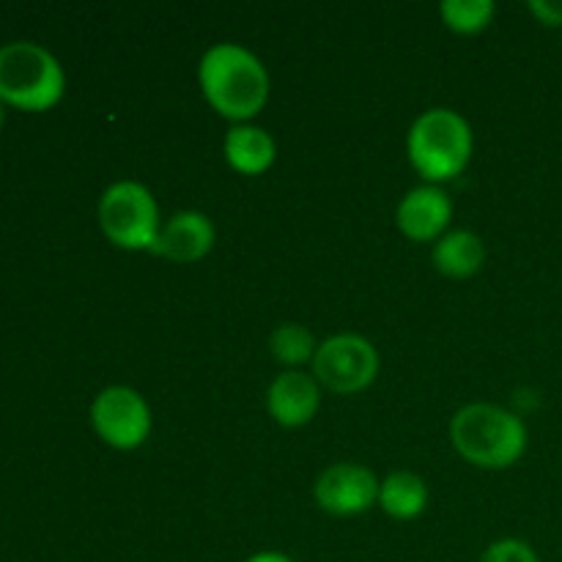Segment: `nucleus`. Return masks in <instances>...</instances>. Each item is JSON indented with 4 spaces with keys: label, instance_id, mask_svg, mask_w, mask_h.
I'll use <instances>...</instances> for the list:
<instances>
[{
    "label": "nucleus",
    "instance_id": "nucleus-7",
    "mask_svg": "<svg viewBox=\"0 0 562 562\" xmlns=\"http://www.w3.org/2000/svg\"><path fill=\"white\" fill-rule=\"evenodd\" d=\"M91 426L110 448L137 450L151 437V406L124 384L104 387L91 404Z\"/></svg>",
    "mask_w": 562,
    "mask_h": 562
},
{
    "label": "nucleus",
    "instance_id": "nucleus-19",
    "mask_svg": "<svg viewBox=\"0 0 562 562\" xmlns=\"http://www.w3.org/2000/svg\"><path fill=\"white\" fill-rule=\"evenodd\" d=\"M245 562H294V560L283 552H258L252 554V558H247Z\"/></svg>",
    "mask_w": 562,
    "mask_h": 562
},
{
    "label": "nucleus",
    "instance_id": "nucleus-2",
    "mask_svg": "<svg viewBox=\"0 0 562 562\" xmlns=\"http://www.w3.org/2000/svg\"><path fill=\"white\" fill-rule=\"evenodd\" d=\"M450 442L481 470H508L525 456L527 426L516 412L494 404H470L450 420Z\"/></svg>",
    "mask_w": 562,
    "mask_h": 562
},
{
    "label": "nucleus",
    "instance_id": "nucleus-6",
    "mask_svg": "<svg viewBox=\"0 0 562 562\" xmlns=\"http://www.w3.org/2000/svg\"><path fill=\"white\" fill-rule=\"evenodd\" d=\"M313 376L335 395H357L379 376V351L368 338L340 333L318 344L313 357Z\"/></svg>",
    "mask_w": 562,
    "mask_h": 562
},
{
    "label": "nucleus",
    "instance_id": "nucleus-9",
    "mask_svg": "<svg viewBox=\"0 0 562 562\" xmlns=\"http://www.w3.org/2000/svg\"><path fill=\"white\" fill-rule=\"evenodd\" d=\"M453 220V201L437 184H423L406 192L395 209V223L401 234L412 241L442 239Z\"/></svg>",
    "mask_w": 562,
    "mask_h": 562
},
{
    "label": "nucleus",
    "instance_id": "nucleus-5",
    "mask_svg": "<svg viewBox=\"0 0 562 562\" xmlns=\"http://www.w3.org/2000/svg\"><path fill=\"white\" fill-rule=\"evenodd\" d=\"M99 228L110 245L130 252H151L162 231L159 206L140 181H115L99 198Z\"/></svg>",
    "mask_w": 562,
    "mask_h": 562
},
{
    "label": "nucleus",
    "instance_id": "nucleus-4",
    "mask_svg": "<svg viewBox=\"0 0 562 562\" xmlns=\"http://www.w3.org/2000/svg\"><path fill=\"white\" fill-rule=\"evenodd\" d=\"M64 91V66L42 44L11 42L0 47V102L20 110H49Z\"/></svg>",
    "mask_w": 562,
    "mask_h": 562
},
{
    "label": "nucleus",
    "instance_id": "nucleus-3",
    "mask_svg": "<svg viewBox=\"0 0 562 562\" xmlns=\"http://www.w3.org/2000/svg\"><path fill=\"white\" fill-rule=\"evenodd\" d=\"M472 137L470 124L464 115L448 108H434L417 115L406 135V154L417 173L426 184H445L450 179H459L472 159Z\"/></svg>",
    "mask_w": 562,
    "mask_h": 562
},
{
    "label": "nucleus",
    "instance_id": "nucleus-20",
    "mask_svg": "<svg viewBox=\"0 0 562 562\" xmlns=\"http://www.w3.org/2000/svg\"><path fill=\"white\" fill-rule=\"evenodd\" d=\"M3 119H5V110H3V102H0V126H3Z\"/></svg>",
    "mask_w": 562,
    "mask_h": 562
},
{
    "label": "nucleus",
    "instance_id": "nucleus-18",
    "mask_svg": "<svg viewBox=\"0 0 562 562\" xmlns=\"http://www.w3.org/2000/svg\"><path fill=\"white\" fill-rule=\"evenodd\" d=\"M527 9L536 14V20L541 25L562 27V0H530Z\"/></svg>",
    "mask_w": 562,
    "mask_h": 562
},
{
    "label": "nucleus",
    "instance_id": "nucleus-15",
    "mask_svg": "<svg viewBox=\"0 0 562 562\" xmlns=\"http://www.w3.org/2000/svg\"><path fill=\"white\" fill-rule=\"evenodd\" d=\"M269 351H272V357L280 366H285L289 371H300V366L313 362L318 344L311 329L302 327V324L285 322L274 327L272 335H269Z\"/></svg>",
    "mask_w": 562,
    "mask_h": 562
},
{
    "label": "nucleus",
    "instance_id": "nucleus-8",
    "mask_svg": "<svg viewBox=\"0 0 562 562\" xmlns=\"http://www.w3.org/2000/svg\"><path fill=\"white\" fill-rule=\"evenodd\" d=\"M379 483L382 481L368 467L340 461V464L327 467L316 477L313 497L324 514L349 519V516H360L379 505Z\"/></svg>",
    "mask_w": 562,
    "mask_h": 562
},
{
    "label": "nucleus",
    "instance_id": "nucleus-13",
    "mask_svg": "<svg viewBox=\"0 0 562 562\" xmlns=\"http://www.w3.org/2000/svg\"><path fill=\"white\" fill-rule=\"evenodd\" d=\"M431 261L445 278H453V280H467V278H475L477 272L483 269L486 263V245L477 234L472 231H450L445 234L442 239H437L431 252Z\"/></svg>",
    "mask_w": 562,
    "mask_h": 562
},
{
    "label": "nucleus",
    "instance_id": "nucleus-17",
    "mask_svg": "<svg viewBox=\"0 0 562 562\" xmlns=\"http://www.w3.org/2000/svg\"><path fill=\"white\" fill-rule=\"evenodd\" d=\"M481 562H541L538 560L536 549L527 541L519 538H503V541H494L492 547L483 552Z\"/></svg>",
    "mask_w": 562,
    "mask_h": 562
},
{
    "label": "nucleus",
    "instance_id": "nucleus-11",
    "mask_svg": "<svg viewBox=\"0 0 562 562\" xmlns=\"http://www.w3.org/2000/svg\"><path fill=\"white\" fill-rule=\"evenodd\" d=\"M214 239H217V231H214L212 220L203 212L190 209V212H179L168 223H162L151 252L165 261L195 263L212 252Z\"/></svg>",
    "mask_w": 562,
    "mask_h": 562
},
{
    "label": "nucleus",
    "instance_id": "nucleus-14",
    "mask_svg": "<svg viewBox=\"0 0 562 562\" xmlns=\"http://www.w3.org/2000/svg\"><path fill=\"white\" fill-rule=\"evenodd\" d=\"M379 508L398 521H412L428 508V486L415 472H393L379 483Z\"/></svg>",
    "mask_w": 562,
    "mask_h": 562
},
{
    "label": "nucleus",
    "instance_id": "nucleus-1",
    "mask_svg": "<svg viewBox=\"0 0 562 562\" xmlns=\"http://www.w3.org/2000/svg\"><path fill=\"white\" fill-rule=\"evenodd\" d=\"M198 82L206 102L223 119L247 124L269 99V75L256 53L234 42L214 44L198 64Z\"/></svg>",
    "mask_w": 562,
    "mask_h": 562
},
{
    "label": "nucleus",
    "instance_id": "nucleus-12",
    "mask_svg": "<svg viewBox=\"0 0 562 562\" xmlns=\"http://www.w3.org/2000/svg\"><path fill=\"white\" fill-rule=\"evenodd\" d=\"M223 154L236 173L261 176L274 165L278 146H274L272 135L267 130H261V126L236 124L225 135Z\"/></svg>",
    "mask_w": 562,
    "mask_h": 562
},
{
    "label": "nucleus",
    "instance_id": "nucleus-16",
    "mask_svg": "<svg viewBox=\"0 0 562 562\" xmlns=\"http://www.w3.org/2000/svg\"><path fill=\"white\" fill-rule=\"evenodd\" d=\"M494 3L492 0H445L439 5L442 22L459 36H475L483 33L494 20Z\"/></svg>",
    "mask_w": 562,
    "mask_h": 562
},
{
    "label": "nucleus",
    "instance_id": "nucleus-10",
    "mask_svg": "<svg viewBox=\"0 0 562 562\" xmlns=\"http://www.w3.org/2000/svg\"><path fill=\"white\" fill-rule=\"evenodd\" d=\"M322 384L305 371H283L267 390V409L283 428H302L318 415Z\"/></svg>",
    "mask_w": 562,
    "mask_h": 562
}]
</instances>
